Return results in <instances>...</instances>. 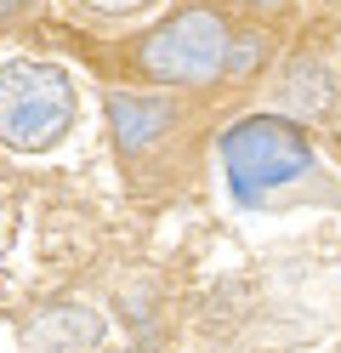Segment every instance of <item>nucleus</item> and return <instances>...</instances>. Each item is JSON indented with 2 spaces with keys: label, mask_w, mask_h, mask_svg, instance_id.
Listing matches in <instances>:
<instances>
[{
  "label": "nucleus",
  "mask_w": 341,
  "mask_h": 353,
  "mask_svg": "<svg viewBox=\"0 0 341 353\" xmlns=\"http://www.w3.org/2000/svg\"><path fill=\"white\" fill-rule=\"evenodd\" d=\"M262 57H267V40H262V34H234V40H227V69H222V80L256 74Z\"/></svg>",
  "instance_id": "7"
},
{
  "label": "nucleus",
  "mask_w": 341,
  "mask_h": 353,
  "mask_svg": "<svg viewBox=\"0 0 341 353\" xmlns=\"http://www.w3.org/2000/svg\"><path fill=\"white\" fill-rule=\"evenodd\" d=\"M12 6H17V0H0V23H6V17H12Z\"/></svg>",
  "instance_id": "10"
},
{
  "label": "nucleus",
  "mask_w": 341,
  "mask_h": 353,
  "mask_svg": "<svg viewBox=\"0 0 341 353\" xmlns=\"http://www.w3.org/2000/svg\"><path fill=\"white\" fill-rule=\"evenodd\" d=\"M250 6H256V12H285L290 0H250Z\"/></svg>",
  "instance_id": "9"
},
{
  "label": "nucleus",
  "mask_w": 341,
  "mask_h": 353,
  "mask_svg": "<svg viewBox=\"0 0 341 353\" xmlns=\"http://www.w3.org/2000/svg\"><path fill=\"white\" fill-rule=\"evenodd\" d=\"M227 40H234V29L222 23V12L188 6V12L165 17L154 34H143L136 69L159 85H211L227 69Z\"/></svg>",
  "instance_id": "3"
},
{
  "label": "nucleus",
  "mask_w": 341,
  "mask_h": 353,
  "mask_svg": "<svg viewBox=\"0 0 341 353\" xmlns=\"http://www.w3.org/2000/svg\"><path fill=\"white\" fill-rule=\"evenodd\" d=\"M85 6H97V12H114V17H125V12H143L148 0H85Z\"/></svg>",
  "instance_id": "8"
},
{
  "label": "nucleus",
  "mask_w": 341,
  "mask_h": 353,
  "mask_svg": "<svg viewBox=\"0 0 341 353\" xmlns=\"http://www.w3.org/2000/svg\"><path fill=\"white\" fill-rule=\"evenodd\" d=\"M171 125H176L171 97H154V92H114L108 97V131H114V143H120L125 160L148 154L154 143H165Z\"/></svg>",
  "instance_id": "4"
},
{
  "label": "nucleus",
  "mask_w": 341,
  "mask_h": 353,
  "mask_svg": "<svg viewBox=\"0 0 341 353\" xmlns=\"http://www.w3.org/2000/svg\"><path fill=\"white\" fill-rule=\"evenodd\" d=\"M97 342H103V314L85 302H52L23 325L29 353H91Z\"/></svg>",
  "instance_id": "5"
},
{
  "label": "nucleus",
  "mask_w": 341,
  "mask_h": 353,
  "mask_svg": "<svg viewBox=\"0 0 341 353\" xmlns=\"http://www.w3.org/2000/svg\"><path fill=\"white\" fill-rule=\"evenodd\" d=\"M335 148H341V131H335Z\"/></svg>",
  "instance_id": "11"
},
{
  "label": "nucleus",
  "mask_w": 341,
  "mask_h": 353,
  "mask_svg": "<svg viewBox=\"0 0 341 353\" xmlns=\"http://www.w3.org/2000/svg\"><path fill=\"white\" fill-rule=\"evenodd\" d=\"M279 108H285V120H324L330 108H335V74L324 69L318 57H296L285 80H279Z\"/></svg>",
  "instance_id": "6"
},
{
  "label": "nucleus",
  "mask_w": 341,
  "mask_h": 353,
  "mask_svg": "<svg viewBox=\"0 0 341 353\" xmlns=\"http://www.w3.org/2000/svg\"><path fill=\"white\" fill-rule=\"evenodd\" d=\"M74 125V85L57 63H0V143L17 154H45Z\"/></svg>",
  "instance_id": "2"
},
{
  "label": "nucleus",
  "mask_w": 341,
  "mask_h": 353,
  "mask_svg": "<svg viewBox=\"0 0 341 353\" xmlns=\"http://www.w3.org/2000/svg\"><path fill=\"white\" fill-rule=\"evenodd\" d=\"M222 176L239 205H267L313 176V143L285 114H250L222 131Z\"/></svg>",
  "instance_id": "1"
}]
</instances>
